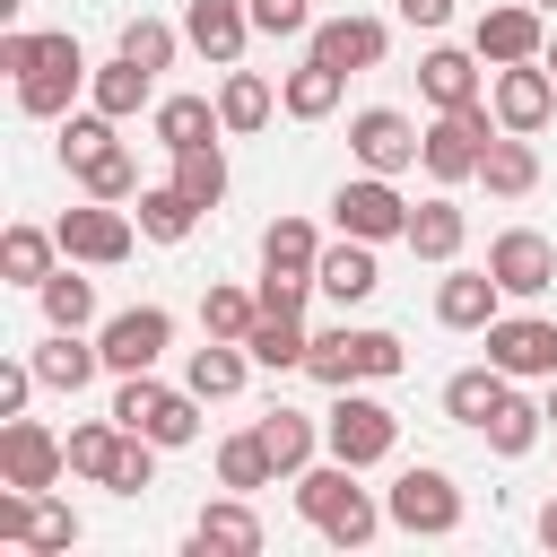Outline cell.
Returning a JSON list of instances; mask_svg holds the SVG:
<instances>
[{
  "label": "cell",
  "mask_w": 557,
  "mask_h": 557,
  "mask_svg": "<svg viewBox=\"0 0 557 557\" xmlns=\"http://www.w3.org/2000/svg\"><path fill=\"white\" fill-rule=\"evenodd\" d=\"M540 61H548V78H557V35H548V52H540Z\"/></svg>",
  "instance_id": "obj_55"
},
{
  "label": "cell",
  "mask_w": 557,
  "mask_h": 557,
  "mask_svg": "<svg viewBox=\"0 0 557 557\" xmlns=\"http://www.w3.org/2000/svg\"><path fill=\"white\" fill-rule=\"evenodd\" d=\"M61 252L70 261H87V270H113V261H131V244H139V218L122 209V200H87V209H61Z\"/></svg>",
  "instance_id": "obj_8"
},
{
  "label": "cell",
  "mask_w": 557,
  "mask_h": 557,
  "mask_svg": "<svg viewBox=\"0 0 557 557\" xmlns=\"http://www.w3.org/2000/svg\"><path fill=\"white\" fill-rule=\"evenodd\" d=\"M244 348H252V366H270V374H287V366H305V313H261L252 331H244Z\"/></svg>",
  "instance_id": "obj_30"
},
{
  "label": "cell",
  "mask_w": 557,
  "mask_h": 557,
  "mask_svg": "<svg viewBox=\"0 0 557 557\" xmlns=\"http://www.w3.org/2000/svg\"><path fill=\"white\" fill-rule=\"evenodd\" d=\"M218 131H226V122H218L209 96H165V104H157V139H165V148H200V139H218Z\"/></svg>",
  "instance_id": "obj_38"
},
{
  "label": "cell",
  "mask_w": 557,
  "mask_h": 557,
  "mask_svg": "<svg viewBox=\"0 0 557 557\" xmlns=\"http://www.w3.org/2000/svg\"><path fill=\"white\" fill-rule=\"evenodd\" d=\"M87 78H96V70H87L78 35H35V61L17 70V113L52 122V113H70V96H78Z\"/></svg>",
  "instance_id": "obj_3"
},
{
  "label": "cell",
  "mask_w": 557,
  "mask_h": 557,
  "mask_svg": "<svg viewBox=\"0 0 557 557\" xmlns=\"http://www.w3.org/2000/svg\"><path fill=\"white\" fill-rule=\"evenodd\" d=\"M305 287H313V278H278V270H261V313H305Z\"/></svg>",
  "instance_id": "obj_49"
},
{
  "label": "cell",
  "mask_w": 557,
  "mask_h": 557,
  "mask_svg": "<svg viewBox=\"0 0 557 557\" xmlns=\"http://www.w3.org/2000/svg\"><path fill=\"white\" fill-rule=\"evenodd\" d=\"M131 218H139V235H148V244H183V235L200 226V200H191L183 183H157V191H139V209H131Z\"/></svg>",
  "instance_id": "obj_26"
},
{
  "label": "cell",
  "mask_w": 557,
  "mask_h": 557,
  "mask_svg": "<svg viewBox=\"0 0 557 557\" xmlns=\"http://www.w3.org/2000/svg\"><path fill=\"white\" fill-rule=\"evenodd\" d=\"M261 444H270V461H278V479H296V470H313V418L305 409H270L261 418Z\"/></svg>",
  "instance_id": "obj_36"
},
{
  "label": "cell",
  "mask_w": 557,
  "mask_h": 557,
  "mask_svg": "<svg viewBox=\"0 0 557 557\" xmlns=\"http://www.w3.org/2000/svg\"><path fill=\"white\" fill-rule=\"evenodd\" d=\"M270 104H278V96H270L261 70H226V87H218V122H226V131H261Z\"/></svg>",
  "instance_id": "obj_37"
},
{
  "label": "cell",
  "mask_w": 557,
  "mask_h": 557,
  "mask_svg": "<svg viewBox=\"0 0 557 557\" xmlns=\"http://www.w3.org/2000/svg\"><path fill=\"white\" fill-rule=\"evenodd\" d=\"M244 35H252V0H191V9H183V44L209 52L218 70L244 61Z\"/></svg>",
  "instance_id": "obj_16"
},
{
  "label": "cell",
  "mask_w": 557,
  "mask_h": 557,
  "mask_svg": "<svg viewBox=\"0 0 557 557\" xmlns=\"http://www.w3.org/2000/svg\"><path fill=\"white\" fill-rule=\"evenodd\" d=\"M557 113V78H548V61H513V70H496V122L505 131H540Z\"/></svg>",
  "instance_id": "obj_18"
},
{
  "label": "cell",
  "mask_w": 557,
  "mask_h": 557,
  "mask_svg": "<svg viewBox=\"0 0 557 557\" xmlns=\"http://www.w3.org/2000/svg\"><path fill=\"white\" fill-rule=\"evenodd\" d=\"M26 548H35V557H61V548H78V513H70L61 496H35V505H26Z\"/></svg>",
  "instance_id": "obj_44"
},
{
  "label": "cell",
  "mask_w": 557,
  "mask_h": 557,
  "mask_svg": "<svg viewBox=\"0 0 557 557\" xmlns=\"http://www.w3.org/2000/svg\"><path fill=\"white\" fill-rule=\"evenodd\" d=\"M96 366H104V348H87L78 331H52V339L35 348V374H44L52 392H78V383H87Z\"/></svg>",
  "instance_id": "obj_35"
},
{
  "label": "cell",
  "mask_w": 557,
  "mask_h": 557,
  "mask_svg": "<svg viewBox=\"0 0 557 557\" xmlns=\"http://www.w3.org/2000/svg\"><path fill=\"white\" fill-rule=\"evenodd\" d=\"M174 183H183L200 209H218V200H226V157H218V139H200V148H174Z\"/></svg>",
  "instance_id": "obj_40"
},
{
  "label": "cell",
  "mask_w": 557,
  "mask_h": 557,
  "mask_svg": "<svg viewBox=\"0 0 557 557\" xmlns=\"http://www.w3.org/2000/svg\"><path fill=\"white\" fill-rule=\"evenodd\" d=\"M296 513L331 540V548H366L392 513L357 487V461H331V470H296Z\"/></svg>",
  "instance_id": "obj_1"
},
{
  "label": "cell",
  "mask_w": 557,
  "mask_h": 557,
  "mask_svg": "<svg viewBox=\"0 0 557 557\" xmlns=\"http://www.w3.org/2000/svg\"><path fill=\"white\" fill-rule=\"evenodd\" d=\"M531 531H540V548H557V496L540 505V522H531Z\"/></svg>",
  "instance_id": "obj_53"
},
{
  "label": "cell",
  "mask_w": 557,
  "mask_h": 557,
  "mask_svg": "<svg viewBox=\"0 0 557 557\" xmlns=\"http://www.w3.org/2000/svg\"><path fill=\"white\" fill-rule=\"evenodd\" d=\"M261 270H278V278H313V270H322V235H313L305 218L261 226Z\"/></svg>",
  "instance_id": "obj_28"
},
{
  "label": "cell",
  "mask_w": 557,
  "mask_h": 557,
  "mask_svg": "<svg viewBox=\"0 0 557 557\" xmlns=\"http://www.w3.org/2000/svg\"><path fill=\"white\" fill-rule=\"evenodd\" d=\"M470 52H479V61H496V70L540 61V52H548V26H540V9H531V0H505V9H487V17L470 26Z\"/></svg>",
  "instance_id": "obj_15"
},
{
  "label": "cell",
  "mask_w": 557,
  "mask_h": 557,
  "mask_svg": "<svg viewBox=\"0 0 557 557\" xmlns=\"http://www.w3.org/2000/svg\"><path fill=\"white\" fill-rule=\"evenodd\" d=\"M331 218H339V235H366V244L409 235V200L392 191V174H357V183H339V191H331Z\"/></svg>",
  "instance_id": "obj_9"
},
{
  "label": "cell",
  "mask_w": 557,
  "mask_h": 557,
  "mask_svg": "<svg viewBox=\"0 0 557 557\" xmlns=\"http://www.w3.org/2000/svg\"><path fill=\"white\" fill-rule=\"evenodd\" d=\"M540 409H548V426H557V374H548V400H540Z\"/></svg>",
  "instance_id": "obj_54"
},
{
  "label": "cell",
  "mask_w": 557,
  "mask_h": 557,
  "mask_svg": "<svg viewBox=\"0 0 557 557\" xmlns=\"http://www.w3.org/2000/svg\"><path fill=\"white\" fill-rule=\"evenodd\" d=\"M540 426H548V409H540V400H522V392H505V400H496V418H487L479 435H487V453L522 461V453L540 444Z\"/></svg>",
  "instance_id": "obj_31"
},
{
  "label": "cell",
  "mask_w": 557,
  "mask_h": 557,
  "mask_svg": "<svg viewBox=\"0 0 557 557\" xmlns=\"http://www.w3.org/2000/svg\"><path fill=\"white\" fill-rule=\"evenodd\" d=\"M252 557L261 548V513H252V496H218V505H200V522H191V557Z\"/></svg>",
  "instance_id": "obj_19"
},
{
  "label": "cell",
  "mask_w": 557,
  "mask_h": 557,
  "mask_svg": "<svg viewBox=\"0 0 557 557\" xmlns=\"http://www.w3.org/2000/svg\"><path fill=\"white\" fill-rule=\"evenodd\" d=\"M26 61H35V35L9 26V35H0V70H26Z\"/></svg>",
  "instance_id": "obj_51"
},
{
  "label": "cell",
  "mask_w": 557,
  "mask_h": 557,
  "mask_svg": "<svg viewBox=\"0 0 557 557\" xmlns=\"http://www.w3.org/2000/svg\"><path fill=\"white\" fill-rule=\"evenodd\" d=\"M479 183H487L496 200H531V191H540V148H531V131H496L487 157H479Z\"/></svg>",
  "instance_id": "obj_21"
},
{
  "label": "cell",
  "mask_w": 557,
  "mask_h": 557,
  "mask_svg": "<svg viewBox=\"0 0 557 557\" xmlns=\"http://www.w3.org/2000/svg\"><path fill=\"white\" fill-rule=\"evenodd\" d=\"M244 339H209V348H191V366H183V383L200 392V400H235L244 392Z\"/></svg>",
  "instance_id": "obj_29"
},
{
  "label": "cell",
  "mask_w": 557,
  "mask_h": 557,
  "mask_svg": "<svg viewBox=\"0 0 557 557\" xmlns=\"http://www.w3.org/2000/svg\"><path fill=\"white\" fill-rule=\"evenodd\" d=\"M461 235H470V218H461L453 200H418V209H409V235H400V244H409L418 261H453V252H461Z\"/></svg>",
  "instance_id": "obj_27"
},
{
  "label": "cell",
  "mask_w": 557,
  "mask_h": 557,
  "mask_svg": "<svg viewBox=\"0 0 557 557\" xmlns=\"http://www.w3.org/2000/svg\"><path fill=\"white\" fill-rule=\"evenodd\" d=\"M61 470H70V444H61L44 418H9V426H0V479H9V487H35V496H44Z\"/></svg>",
  "instance_id": "obj_11"
},
{
  "label": "cell",
  "mask_w": 557,
  "mask_h": 557,
  "mask_svg": "<svg viewBox=\"0 0 557 557\" xmlns=\"http://www.w3.org/2000/svg\"><path fill=\"white\" fill-rule=\"evenodd\" d=\"M44 374H35V357L26 366H0V418H26V392H35Z\"/></svg>",
  "instance_id": "obj_50"
},
{
  "label": "cell",
  "mask_w": 557,
  "mask_h": 557,
  "mask_svg": "<svg viewBox=\"0 0 557 557\" xmlns=\"http://www.w3.org/2000/svg\"><path fill=\"white\" fill-rule=\"evenodd\" d=\"M305 52L331 61V70H374V61L392 52V26H383V17H322V26L305 35Z\"/></svg>",
  "instance_id": "obj_17"
},
{
  "label": "cell",
  "mask_w": 557,
  "mask_h": 557,
  "mask_svg": "<svg viewBox=\"0 0 557 557\" xmlns=\"http://www.w3.org/2000/svg\"><path fill=\"white\" fill-rule=\"evenodd\" d=\"M148 78H157V70H139L131 52H113V61L87 78V96H96V113H113V122H122V113H139V104H148Z\"/></svg>",
  "instance_id": "obj_33"
},
{
  "label": "cell",
  "mask_w": 557,
  "mask_h": 557,
  "mask_svg": "<svg viewBox=\"0 0 557 557\" xmlns=\"http://www.w3.org/2000/svg\"><path fill=\"white\" fill-rule=\"evenodd\" d=\"M339 87H348V70H331V61H313V52H305V61L278 78V104H287L296 122H322V113L339 104Z\"/></svg>",
  "instance_id": "obj_25"
},
{
  "label": "cell",
  "mask_w": 557,
  "mask_h": 557,
  "mask_svg": "<svg viewBox=\"0 0 557 557\" xmlns=\"http://www.w3.org/2000/svg\"><path fill=\"white\" fill-rule=\"evenodd\" d=\"M531 9H557V0H531Z\"/></svg>",
  "instance_id": "obj_56"
},
{
  "label": "cell",
  "mask_w": 557,
  "mask_h": 557,
  "mask_svg": "<svg viewBox=\"0 0 557 557\" xmlns=\"http://www.w3.org/2000/svg\"><path fill=\"white\" fill-rule=\"evenodd\" d=\"M383 513H392V531H418V540H453V531H461V487H453L435 461H418V470H400V479H392Z\"/></svg>",
  "instance_id": "obj_6"
},
{
  "label": "cell",
  "mask_w": 557,
  "mask_h": 557,
  "mask_svg": "<svg viewBox=\"0 0 557 557\" xmlns=\"http://www.w3.org/2000/svg\"><path fill=\"white\" fill-rule=\"evenodd\" d=\"M487 357H496L513 383H548V374H557V322H548V313H496V322H487Z\"/></svg>",
  "instance_id": "obj_10"
},
{
  "label": "cell",
  "mask_w": 557,
  "mask_h": 557,
  "mask_svg": "<svg viewBox=\"0 0 557 557\" xmlns=\"http://www.w3.org/2000/svg\"><path fill=\"white\" fill-rule=\"evenodd\" d=\"M165 339H174V313H165V305H131V313H113V322L96 331V348H104L113 374H148V366L165 357Z\"/></svg>",
  "instance_id": "obj_14"
},
{
  "label": "cell",
  "mask_w": 557,
  "mask_h": 557,
  "mask_svg": "<svg viewBox=\"0 0 557 557\" xmlns=\"http://www.w3.org/2000/svg\"><path fill=\"white\" fill-rule=\"evenodd\" d=\"M322 444H331V461H357V470H374V461L400 444V418L348 383V392L331 400V418H322Z\"/></svg>",
  "instance_id": "obj_7"
},
{
  "label": "cell",
  "mask_w": 557,
  "mask_h": 557,
  "mask_svg": "<svg viewBox=\"0 0 557 557\" xmlns=\"http://www.w3.org/2000/svg\"><path fill=\"white\" fill-rule=\"evenodd\" d=\"M496 131H505V122H496V104H461V113H435V122H426V139H418V165H426L435 183H470Z\"/></svg>",
  "instance_id": "obj_4"
},
{
  "label": "cell",
  "mask_w": 557,
  "mask_h": 557,
  "mask_svg": "<svg viewBox=\"0 0 557 557\" xmlns=\"http://www.w3.org/2000/svg\"><path fill=\"white\" fill-rule=\"evenodd\" d=\"M52 252H61V235H44V226H9V235H0V278L44 287V278H52Z\"/></svg>",
  "instance_id": "obj_34"
},
{
  "label": "cell",
  "mask_w": 557,
  "mask_h": 557,
  "mask_svg": "<svg viewBox=\"0 0 557 557\" xmlns=\"http://www.w3.org/2000/svg\"><path fill=\"white\" fill-rule=\"evenodd\" d=\"M487 270H496L505 296H548V287H557V244H548L540 226H505V235L487 244Z\"/></svg>",
  "instance_id": "obj_13"
},
{
  "label": "cell",
  "mask_w": 557,
  "mask_h": 557,
  "mask_svg": "<svg viewBox=\"0 0 557 557\" xmlns=\"http://www.w3.org/2000/svg\"><path fill=\"white\" fill-rule=\"evenodd\" d=\"M252 322H261V296H244V287H209L200 296V331L209 339H244Z\"/></svg>",
  "instance_id": "obj_42"
},
{
  "label": "cell",
  "mask_w": 557,
  "mask_h": 557,
  "mask_svg": "<svg viewBox=\"0 0 557 557\" xmlns=\"http://www.w3.org/2000/svg\"><path fill=\"white\" fill-rule=\"evenodd\" d=\"M400 17H409V26H444V17H453V0H400Z\"/></svg>",
  "instance_id": "obj_52"
},
{
  "label": "cell",
  "mask_w": 557,
  "mask_h": 557,
  "mask_svg": "<svg viewBox=\"0 0 557 557\" xmlns=\"http://www.w3.org/2000/svg\"><path fill=\"white\" fill-rule=\"evenodd\" d=\"M252 35H313L305 0H252Z\"/></svg>",
  "instance_id": "obj_48"
},
{
  "label": "cell",
  "mask_w": 557,
  "mask_h": 557,
  "mask_svg": "<svg viewBox=\"0 0 557 557\" xmlns=\"http://www.w3.org/2000/svg\"><path fill=\"white\" fill-rule=\"evenodd\" d=\"M409 366V348L392 339V331H322L313 348H305V374L322 383V392H348V383H392Z\"/></svg>",
  "instance_id": "obj_2"
},
{
  "label": "cell",
  "mask_w": 557,
  "mask_h": 557,
  "mask_svg": "<svg viewBox=\"0 0 557 557\" xmlns=\"http://www.w3.org/2000/svg\"><path fill=\"white\" fill-rule=\"evenodd\" d=\"M78 191H87V200H139V165H131V148L104 139V148L78 165Z\"/></svg>",
  "instance_id": "obj_39"
},
{
  "label": "cell",
  "mask_w": 557,
  "mask_h": 557,
  "mask_svg": "<svg viewBox=\"0 0 557 557\" xmlns=\"http://www.w3.org/2000/svg\"><path fill=\"white\" fill-rule=\"evenodd\" d=\"M496 313H505L496 270H453V278L435 287V322H444V331H487Z\"/></svg>",
  "instance_id": "obj_20"
},
{
  "label": "cell",
  "mask_w": 557,
  "mask_h": 557,
  "mask_svg": "<svg viewBox=\"0 0 557 557\" xmlns=\"http://www.w3.org/2000/svg\"><path fill=\"white\" fill-rule=\"evenodd\" d=\"M157 453H165V444H148V435H131V426H122V453H113L104 487H113V496H139V487H157Z\"/></svg>",
  "instance_id": "obj_45"
},
{
  "label": "cell",
  "mask_w": 557,
  "mask_h": 557,
  "mask_svg": "<svg viewBox=\"0 0 557 557\" xmlns=\"http://www.w3.org/2000/svg\"><path fill=\"white\" fill-rule=\"evenodd\" d=\"M35 296H44V322H52V331H87V322H96V287L70 278V270H52Z\"/></svg>",
  "instance_id": "obj_41"
},
{
  "label": "cell",
  "mask_w": 557,
  "mask_h": 557,
  "mask_svg": "<svg viewBox=\"0 0 557 557\" xmlns=\"http://www.w3.org/2000/svg\"><path fill=\"white\" fill-rule=\"evenodd\" d=\"M270 479H278V461H270L261 426H244V435H226V444H218V487L252 496V487H270Z\"/></svg>",
  "instance_id": "obj_32"
},
{
  "label": "cell",
  "mask_w": 557,
  "mask_h": 557,
  "mask_svg": "<svg viewBox=\"0 0 557 557\" xmlns=\"http://www.w3.org/2000/svg\"><path fill=\"white\" fill-rule=\"evenodd\" d=\"M313 287H322V296H339V305H366V296L383 287V270H374V244H366V235H348V244H322V270H313Z\"/></svg>",
  "instance_id": "obj_23"
},
{
  "label": "cell",
  "mask_w": 557,
  "mask_h": 557,
  "mask_svg": "<svg viewBox=\"0 0 557 557\" xmlns=\"http://www.w3.org/2000/svg\"><path fill=\"white\" fill-rule=\"evenodd\" d=\"M418 87H426V104H435V113L487 104V96H479V52H453V44H435V52L418 61Z\"/></svg>",
  "instance_id": "obj_22"
},
{
  "label": "cell",
  "mask_w": 557,
  "mask_h": 557,
  "mask_svg": "<svg viewBox=\"0 0 557 557\" xmlns=\"http://www.w3.org/2000/svg\"><path fill=\"white\" fill-rule=\"evenodd\" d=\"M113 453H122V418H96V426H70V470H78V479H96V487H104V470H113Z\"/></svg>",
  "instance_id": "obj_43"
},
{
  "label": "cell",
  "mask_w": 557,
  "mask_h": 557,
  "mask_svg": "<svg viewBox=\"0 0 557 557\" xmlns=\"http://www.w3.org/2000/svg\"><path fill=\"white\" fill-rule=\"evenodd\" d=\"M418 139H426V131H418L409 113H392V104H366V113L348 122V148H357L366 174H409V165H418Z\"/></svg>",
  "instance_id": "obj_12"
},
{
  "label": "cell",
  "mask_w": 557,
  "mask_h": 557,
  "mask_svg": "<svg viewBox=\"0 0 557 557\" xmlns=\"http://www.w3.org/2000/svg\"><path fill=\"white\" fill-rule=\"evenodd\" d=\"M113 418H122L131 435H148V444H191V435H200V392H191V383L165 392V383H148V374H122Z\"/></svg>",
  "instance_id": "obj_5"
},
{
  "label": "cell",
  "mask_w": 557,
  "mask_h": 557,
  "mask_svg": "<svg viewBox=\"0 0 557 557\" xmlns=\"http://www.w3.org/2000/svg\"><path fill=\"white\" fill-rule=\"evenodd\" d=\"M174 44H183V35H174L165 17H122V52H131L139 70H165V61H174Z\"/></svg>",
  "instance_id": "obj_46"
},
{
  "label": "cell",
  "mask_w": 557,
  "mask_h": 557,
  "mask_svg": "<svg viewBox=\"0 0 557 557\" xmlns=\"http://www.w3.org/2000/svg\"><path fill=\"white\" fill-rule=\"evenodd\" d=\"M104 139H113V113H78V122H61V165L78 174V165H87Z\"/></svg>",
  "instance_id": "obj_47"
},
{
  "label": "cell",
  "mask_w": 557,
  "mask_h": 557,
  "mask_svg": "<svg viewBox=\"0 0 557 557\" xmlns=\"http://www.w3.org/2000/svg\"><path fill=\"white\" fill-rule=\"evenodd\" d=\"M505 392H513V374H505L496 357H487V366H461V374L444 383V418H461V426H487Z\"/></svg>",
  "instance_id": "obj_24"
}]
</instances>
